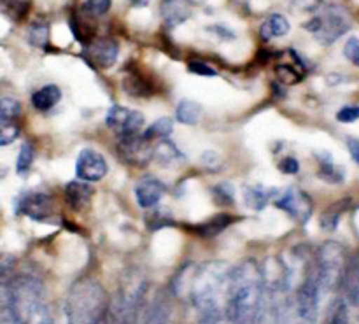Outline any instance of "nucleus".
Here are the masks:
<instances>
[{"mask_svg": "<svg viewBox=\"0 0 359 324\" xmlns=\"http://www.w3.org/2000/svg\"><path fill=\"white\" fill-rule=\"evenodd\" d=\"M198 324H231L226 314H210L200 316Z\"/></svg>", "mask_w": 359, "mask_h": 324, "instance_id": "nucleus-37", "label": "nucleus"}, {"mask_svg": "<svg viewBox=\"0 0 359 324\" xmlns=\"http://www.w3.org/2000/svg\"><path fill=\"white\" fill-rule=\"evenodd\" d=\"M130 2H132L133 6H137V7H144V6H147L151 0H130Z\"/></svg>", "mask_w": 359, "mask_h": 324, "instance_id": "nucleus-40", "label": "nucleus"}, {"mask_svg": "<svg viewBox=\"0 0 359 324\" xmlns=\"http://www.w3.org/2000/svg\"><path fill=\"white\" fill-rule=\"evenodd\" d=\"M319 160V177L326 182H342L344 170L342 168L335 167L332 161V156L328 153L316 154Z\"/></svg>", "mask_w": 359, "mask_h": 324, "instance_id": "nucleus-22", "label": "nucleus"}, {"mask_svg": "<svg viewBox=\"0 0 359 324\" xmlns=\"http://www.w3.org/2000/svg\"><path fill=\"white\" fill-rule=\"evenodd\" d=\"M116 324H135L132 319H116Z\"/></svg>", "mask_w": 359, "mask_h": 324, "instance_id": "nucleus-41", "label": "nucleus"}, {"mask_svg": "<svg viewBox=\"0 0 359 324\" xmlns=\"http://www.w3.org/2000/svg\"><path fill=\"white\" fill-rule=\"evenodd\" d=\"M109 128L118 135V139L123 137H132L142 133L144 128V116L133 109H126L123 105H112L105 118Z\"/></svg>", "mask_w": 359, "mask_h": 324, "instance_id": "nucleus-7", "label": "nucleus"}, {"mask_svg": "<svg viewBox=\"0 0 359 324\" xmlns=\"http://www.w3.org/2000/svg\"><path fill=\"white\" fill-rule=\"evenodd\" d=\"M347 147H349V153L351 156H353V160L359 165V139L347 140Z\"/></svg>", "mask_w": 359, "mask_h": 324, "instance_id": "nucleus-39", "label": "nucleus"}, {"mask_svg": "<svg viewBox=\"0 0 359 324\" xmlns=\"http://www.w3.org/2000/svg\"><path fill=\"white\" fill-rule=\"evenodd\" d=\"M344 55H346V58L351 60L354 65L359 67V39L353 37L347 41L346 48H344Z\"/></svg>", "mask_w": 359, "mask_h": 324, "instance_id": "nucleus-33", "label": "nucleus"}, {"mask_svg": "<svg viewBox=\"0 0 359 324\" xmlns=\"http://www.w3.org/2000/svg\"><path fill=\"white\" fill-rule=\"evenodd\" d=\"M2 304L13 309L20 324H55L42 284L34 277L21 276L11 283L2 279Z\"/></svg>", "mask_w": 359, "mask_h": 324, "instance_id": "nucleus-3", "label": "nucleus"}, {"mask_svg": "<svg viewBox=\"0 0 359 324\" xmlns=\"http://www.w3.org/2000/svg\"><path fill=\"white\" fill-rule=\"evenodd\" d=\"M76 174L81 181L97 182L107 174V161L93 149H83L76 161Z\"/></svg>", "mask_w": 359, "mask_h": 324, "instance_id": "nucleus-10", "label": "nucleus"}, {"mask_svg": "<svg viewBox=\"0 0 359 324\" xmlns=\"http://www.w3.org/2000/svg\"><path fill=\"white\" fill-rule=\"evenodd\" d=\"M196 2H198V0H196Z\"/></svg>", "mask_w": 359, "mask_h": 324, "instance_id": "nucleus-42", "label": "nucleus"}, {"mask_svg": "<svg viewBox=\"0 0 359 324\" xmlns=\"http://www.w3.org/2000/svg\"><path fill=\"white\" fill-rule=\"evenodd\" d=\"M337 119L340 123L356 121V119H359V107L358 105H346V107H342L337 112Z\"/></svg>", "mask_w": 359, "mask_h": 324, "instance_id": "nucleus-32", "label": "nucleus"}, {"mask_svg": "<svg viewBox=\"0 0 359 324\" xmlns=\"http://www.w3.org/2000/svg\"><path fill=\"white\" fill-rule=\"evenodd\" d=\"M32 161H34V146L30 142H23L20 147V153H18L16 160V172L20 175L27 174L32 167Z\"/></svg>", "mask_w": 359, "mask_h": 324, "instance_id": "nucleus-27", "label": "nucleus"}, {"mask_svg": "<svg viewBox=\"0 0 359 324\" xmlns=\"http://www.w3.org/2000/svg\"><path fill=\"white\" fill-rule=\"evenodd\" d=\"M107 295L95 279H81L70 288L67 300L69 324H107Z\"/></svg>", "mask_w": 359, "mask_h": 324, "instance_id": "nucleus-4", "label": "nucleus"}, {"mask_svg": "<svg viewBox=\"0 0 359 324\" xmlns=\"http://www.w3.org/2000/svg\"><path fill=\"white\" fill-rule=\"evenodd\" d=\"M233 188H231L230 182H223V184L216 186L214 188V200H216V203H219V205H231L233 203Z\"/></svg>", "mask_w": 359, "mask_h": 324, "instance_id": "nucleus-31", "label": "nucleus"}, {"mask_svg": "<svg viewBox=\"0 0 359 324\" xmlns=\"http://www.w3.org/2000/svg\"><path fill=\"white\" fill-rule=\"evenodd\" d=\"M290 32V21L283 14H270L265 21H263L259 34H262L263 41H270L273 37H283Z\"/></svg>", "mask_w": 359, "mask_h": 324, "instance_id": "nucleus-20", "label": "nucleus"}, {"mask_svg": "<svg viewBox=\"0 0 359 324\" xmlns=\"http://www.w3.org/2000/svg\"><path fill=\"white\" fill-rule=\"evenodd\" d=\"M305 30L316 35L323 44H333L337 39L346 35L351 30V18L347 11L340 6L325 7L319 16L312 18L309 23H305Z\"/></svg>", "mask_w": 359, "mask_h": 324, "instance_id": "nucleus-6", "label": "nucleus"}, {"mask_svg": "<svg viewBox=\"0 0 359 324\" xmlns=\"http://www.w3.org/2000/svg\"><path fill=\"white\" fill-rule=\"evenodd\" d=\"M154 158H156L163 167H175V165H179L184 160V156H182L181 151L177 149V146L168 139L160 140V142L154 146Z\"/></svg>", "mask_w": 359, "mask_h": 324, "instance_id": "nucleus-19", "label": "nucleus"}, {"mask_svg": "<svg viewBox=\"0 0 359 324\" xmlns=\"http://www.w3.org/2000/svg\"><path fill=\"white\" fill-rule=\"evenodd\" d=\"M20 135V125L16 121H0V146H9Z\"/></svg>", "mask_w": 359, "mask_h": 324, "instance_id": "nucleus-30", "label": "nucleus"}, {"mask_svg": "<svg viewBox=\"0 0 359 324\" xmlns=\"http://www.w3.org/2000/svg\"><path fill=\"white\" fill-rule=\"evenodd\" d=\"M165 184L156 177H144L137 182L135 186V198L139 207L142 209H151L156 205L165 195Z\"/></svg>", "mask_w": 359, "mask_h": 324, "instance_id": "nucleus-13", "label": "nucleus"}, {"mask_svg": "<svg viewBox=\"0 0 359 324\" xmlns=\"http://www.w3.org/2000/svg\"><path fill=\"white\" fill-rule=\"evenodd\" d=\"M312 263H314V272L318 277L323 302H325L326 298H330L337 290L342 288L347 263H349L346 249L339 242H326L319 248Z\"/></svg>", "mask_w": 359, "mask_h": 324, "instance_id": "nucleus-5", "label": "nucleus"}, {"mask_svg": "<svg viewBox=\"0 0 359 324\" xmlns=\"http://www.w3.org/2000/svg\"><path fill=\"white\" fill-rule=\"evenodd\" d=\"M276 205L280 210L290 214L293 220H297L300 224H305L312 216V200L305 191L298 188H290L279 195L276 200Z\"/></svg>", "mask_w": 359, "mask_h": 324, "instance_id": "nucleus-9", "label": "nucleus"}, {"mask_svg": "<svg viewBox=\"0 0 359 324\" xmlns=\"http://www.w3.org/2000/svg\"><path fill=\"white\" fill-rule=\"evenodd\" d=\"M28 41L35 48H44L49 41V27L46 21H35L28 28Z\"/></svg>", "mask_w": 359, "mask_h": 324, "instance_id": "nucleus-25", "label": "nucleus"}, {"mask_svg": "<svg viewBox=\"0 0 359 324\" xmlns=\"http://www.w3.org/2000/svg\"><path fill=\"white\" fill-rule=\"evenodd\" d=\"M276 193L277 189L273 188H266V186L262 184H252L245 188L244 200L245 203H248V207H251V209L263 210Z\"/></svg>", "mask_w": 359, "mask_h": 324, "instance_id": "nucleus-18", "label": "nucleus"}, {"mask_svg": "<svg viewBox=\"0 0 359 324\" xmlns=\"http://www.w3.org/2000/svg\"><path fill=\"white\" fill-rule=\"evenodd\" d=\"M347 207H349V200H342V202H337L333 205H330L325 212L321 214V228L326 231H333L339 227V221L342 217V214L346 212Z\"/></svg>", "mask_w": 359, "mask_h": 324, "instance_id": "nucleus-21", "label": "nucleus"}, {"mask_svg": "<svg viewBox=\"0 0 359 324\" xmlns=\"http://www.w3.org/2000/svg\"><path fill=\"white\" fill-rule=\"evenodd\" d=\"M230 223L231 217L228 216V214H219V216H216L214 220L207 221L202 228H198V231H202L205 237H212V235L219 234V231L223 230V228H226Z\"/></svg>", "mask_w": 359, "mask_h": 324, "instance_id": "nucleus-28", "label": "nucleus"}, {"mask_svg": "<svg viewBox=\"0 0 359 324\" xmlns=\"http://www.w3.org/2000/svg\"><path fill=\"white\" fill-rule=\"evenodd\" d=\"M266 279L255 259H245L231 272L226 316L231 324H256L265 300Z\"/></svg>", "mask_w": 359, "mask_h": 324, "instance_id": "nucleus-1", "label": "nucleus"}, {"mask_svg": "<svg viewBox=\"0 0 359 324\" xmlns=\"http://www.w3.org/2000/svg\"><path fill=\"white\" fill-rule=\"evenodd\" d=\"M60 98H62L60 88L56 86V84H48V86H42L41 90H37L32 95V105H34L37 111L44 112L55 107L60 102Z\"/></svg>", "mask_w": 359, "mask_h": 324, "instance_id": "nucleus-17", "label": "nucleus"}, {"mask_svg": "<svg viewBox=\"0 0 359 324\" xmlns=\"http://www.w3.org/2000/svg\"><path fill=\"white\" fill-rule=\"evenodd\" d=\"M18 212H23L25 216L32 217L35 221H42L53 212V198L48 193L30 191L25 193L16 202Z\"/></svg>", "mask_w": 359, "mask_h": 324, "instance_id": "nucleus-11", "label": "nucleus"}, {"mask_svg": "<svg viewBox=\"0 0 359 324\" xmlns=\"http://www.w3.org/2000/svg\"><path fill=\"white\" fill-rule=\"evenodd\" d=\"M321 6V0H294L293 2V7H297V9L300 11H305V13H312V11H316L318 7Z\"/></svg>", "mask_w": 359, "mask_h": 324, "instance_id": "nucleus-38", "label": "nucleus"}, {"mask_svg": "<svg viewBox=\"0 0 359 324\" xmlns=\"http://www.w3.org/2000/svg\"><path fill=\"white\" fill-rule=\"evenodd\" d=\"M174 130V123H172L170 118H160L158 121H154L153 125L147 130H144V137L149 140L154 139H167L168 135Z\"/></svg>", "mask_w": 359, "mask_h": 324, "instance_id": "nucleus-24", "label": "nucleus"}, {"mask_svg": "<svg viewBox=\"0 0 359 324\" xmlns=\"http://www.w3.org/2000/svg\"><path fill=\"white\" fill-rule=\"evenodd\" d=\"M279 170L284 172V174L294 175L298 174V170H300V163H298V160L294 156H286L279 163Z\"/></svg>", "mask_w": 359, "mask_h": 324, "instance_id": "nucleus-36", "label": "nucleus"}, {"mask_svg": "<svg viewBox=\"0 0 359 324\" xmlns=\"http://www.w3.org/2000/svg\"><path fill=\"white\" fill-rule=\"evenodd\" d=\"M93 189L86 181H72L65 186L67 205L72 210H83L90 203Z\"/></svg>", "mask_w": 359, "mask_h": 324, "instance_id": "nucleus-16", "label": "nucleus"}, {"mask_svg": "<svg viewBox=\"0 0 359 324\" xmlns=\"http://www.w3.org/2000/svg\"><path fill=\"white\" fill-rule=\"evenodd\" d=\"M21 114L20 102L11 97H4L0 100V121H16Z\"/></svg>", "mask_w": 359, "mask_h": 324, "instance_id": "nucleus-26", "label": "nucleus"}, {"mask_svg": "<svg viewBox=\"0 0 359 324\" xmlns=\"http://www.w3.org/2000/svg\"><path fill=\"white\" fill-rule=\"evenodd\" d=\"M277 74L280 76V81L286 84H297L302 79L300 74L294 72L291 67H277Z\"/></svg>", "mask_w": 359, "mask_h": 324, "instance_id": "nucleus-35", "label": "nucleus"}, {"mask_svg": "<svg viewBox=\"0 0 359 324\" xmlns=\"http://www.w3.org/2000/svg\"><path fill=\"white\" fill-rule=\"evenodd\" d=\"M81 9H83V13L86 16L100 18L105 13H109V9H111V0H86Z\"/></svg>", "mask_w": 359, "mask_h": 324, "instance_id": "nucleus-29", "label": "nucleus"}, {"mask_svg": "<svg viewBox=\"0 0 359 324\" xmlns=\"http://www.w3.org/2000/svg\"><path fill=\"white\" fill-rule=\"evenodd\" d=\"M231 272L223 262H207L193 269L188 279V297L200 316L226 314Z\"/></svg>", "mask_w": 359, "mask_h": 324, "instance_id": "nucleus-2", "label": "nucleus"}, {"mask_svg": "<svg viewBox=\"0 0 359 324\" xmlns=\"http://www.w3.org/2000/svg\"><path fill=\"white\" fill-rule=\"evenodd\" d=\"M160 14L168 28L184 23L191 16V4L189 0H161Z\"/></svg>", "mask_w": 359, "mask_h": 324, "instance_id": "nucleus-15", "label": "nucleus"}, {"mask_svg": "<svg viewBox=\"0 0 359 324\" xmlns=\"http://www.w3.org/2000/svg\"><path fill=\"white\" fill-rule=\"evenodd\" d=\"M344 302L349 309H359V251L347 263L342 283Z\"/></svg>", "mask_w": 359, "mask_h": 324, "instance_id": "nucleus-14", "label": "nucleus"}, {"mask_svg": "<svg viewBox=\"0 0 359 324\" xmlns=\"http://www.w3.org/2000/svg\"><path fill=\"white\" fill-rule=\"evenodd\" d=\"M175 116H177V119L182 123V125L193 126L198 123L200 116H202V107H200V104H196V102L182 100L179 102Z\"/></svg>", "mask_w": 359, "mask_h": 324, "instance_id": "nucleus-23", "label": "nucleus"}, {"mask_svg": "<svg viewBox=\"0 0 359 324\" xmlns=\"http://www.w3.org/2000/svg\"><path fill=\"white\" fill-rule=\"evenodd\" d=\"M118 153L123 161L133 165V167H140V165H146L151 158H154L153 140L146 139L144 132L139 135L123 137L119 139Z\"/></svg>", "mask_w": 359, "mask_h": 324, "instance_id": "nucleus-8", "label": "nucleus"}, {"mask_svg": "<svg viewBox=\"0 0 359 324\" xmlns=\"http://www.w3.org/2000/svg\"><path fill=\"white\" fill-rule=\"evenodd\" d=\"M188 69H189V72L198 74V76H207V77L216 76V70H214L210 65H207L205 62H200V60H196V62L189 63Z\"/></svg>", "mask_w": 359, "mask_h": 324, "instance_id": "nucleus-34", "label": "nucleus"}, {"mask_svg": "<svg viewBox=\"0 0 359 324\" xmlns=\"http://www.w3.org/2000/svg\"><path fill=\"white\" fill-rule=\"evenodd\" d=\"M119 55L118 42L112 39H97L93 42H88L86 56L102 69H109L116 63Z\"/></svg>", "mask_w": 359, "mask_h": 324, "instance_id": "nucleus-12", "label": "nucleus"}]
</instances>
